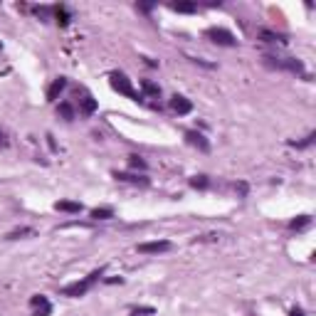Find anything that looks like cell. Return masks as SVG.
<instances>
[{
    "instance_id": "8fae6325",
    "label": "cell",
    "mask_w": 316,
    "mask_h": 316,
    "mask_svg": "<svg viewBox=\"0 0 316 316\" xmlns=\"http://www.w3.org/2000/svg\"><path fill=\"white\" fill-rule=\"evenodd\" d=\"M55 210H60V213H82V205L72 200H60L55 203Z\"/></svg>"
},
{
    "instance_id": "52a82bcc",
    "label": "cell",
    "mask_w": 316,
    "mask_h": 316,
    "mask_svg": "<svg viewBox=\"0 0 316 316\" xmlns=\"http://www.w3.org/2000/svg\"><path fill=\"white\" fill-rule=\"evenodd\" d=\"M171 107H173V111H178L180 116L183 114H190V109H193V104L186 99V96H180V94H175L173 99H171Z\"/></svg>"
},
{
    "instance_id": "44dd1931",
    "label": "cell",
    "mask_w": 316,
    "mask_h": 316,
    "mask_svg": "<svg viewBox=\"0 0 316 316\" xmlns=\"http://www.w3.org/2000/svg\"><path fill=\"white\" fill-rule=\"evenodd\" d=\"M151 314H156V311H153V306H141V309H134V316H151Z\"/></svg>"
},
{
    "instance_id": "cb8c5ba5",
    "label": "cell",
    "mask_w": 316,
    "mask_h": 316,
    "mask_svg": "<svg viewBox=\"0 0 316 316\" xmlns=\"http://www.w3.org/2000/svg\"><path fill=\"white\" fill-rule=\"evenodd\" d=\"M8 146V139H5V131L0 128V148H5Z\"/></svg>"
},
{
    "instance_id": "7c38bea8",
    "label": "cell",
    "mask_w": 316,
    "mask_h": 316,
    "mask_svg": "<svg viewBox=\"0 0 316 316\" xmlns=\"http://www.w3.org/2000/svg\"><path fill=\"white\" fill-rule=\"evenodd\" d=\"M259 40H265V42H286L284 35H279V32H274V30H267V28L259 30Z\"/></svg>"
},
{
    "instance_id": "603a6c76",
    "label": "cell",
    "mask_w": 316,
    "mask_h": 316,
    "mask_svg": "<svg viewBox=\"0 0 316 316\" xmlns=\"http://www.w3.org/2000/svg\"><path fill=\"white\" fill-rule=\"evenodd\" d=\"M314 139H316V134H314V131H311V134H309V136H306L304 141H299V143H294V146H297V148H306V146H309V143H311Z\"/></svg>"
},
{
    "instance_id": "ffe728a7",
    "label": "cell",
    "mask_w": 316,
    "mask_h": 316,
    "mask_svg": "<svg viewBox=\"0 0 316 316\" xmlns=\"http://www.w3.org/2000/svg\"><path fill=\"white\" fill-rule=\"evenodd\" d=\"M309 222H311V218H309V215H301L299 220H292V222H289V227H292V230H304Z\"/></svg>"
},
{
    "instance_id": "30bf717a",
    "label": "cell",
    "mask_w": 316,
    "mask_h": 316,
    "mask_svg": "<svg viewBox=\"0 0 316 316\" xmlns=\"http://www.w3.org/2000/svg\"><path fill=\"white\" fill-rule=\"evenodd\" d=\"M64 87H67V79H64V77H57L55 82L49 84V89H47V99H49V101H55V99L60 96V92L64 89Z\"/></svg>"
},
{
    "instance_id": "9a60e30c",
    "label": "cell",
    "mask_w": 316,
    "mask_h": 316,
    "mask_svg": "<svg viewBox=\"0 0 316 316\" xmlns=\"http://www.w3.org/2000/svg\"><path fill=\"white\" fill-rule=\"evenodd\" d=\"M55 17H57V22L62 25V28H64V25L72 20V15L67 13V8H64V5H57V8H55Z\"/></svg>"
},
{
    "instance_id": "2e32d148",
    "label": "cell",
    "mask_w": 316,
    "mask_h": 316,
    "mask_svg": "<svg viewBox=\"0 0 316 316\" xmlns=\"http://www.w3.org/2000/svg\"><path fill=\"white\" fill-rule=\"evenodd\" d=\"M171 10H175V13H195L198 5L195 3H171Z\"/></svg>"
},
{
    "instance_id": "4fadbf2b",
    "label": "cell",
    "mask_w": 316,
    "mask_h": 316,
    "mask_svg": "<svg viewBox=\"0 0 316 316\" xmlns=\"http://www.w3.org/2000/svg\"><path fill=\"white\" fill-rule=\"evenodd\" d=\"M141 89H143L146 96H161V87L153 84L151 79H143V82H141Z\"/></svg>"
},
{
    "instance_id": "9c48e42d",
    "label": "cell",
    "mask_w": 316,
    "mask_h": 316,
    "mask_svg": "<svg viewBox=\"0 0 316 316\" xmlns=\"http://www.w3.org/2000/svg\"><path fill=\"white\" fill-rule=\"evenodd\" d=\"M114 178L121 180V183H134V186H141V188L148 186V178H143V175H131V173H119V171H116Z\"/></svg>"
},
{
    "instance_id": "484cf974",
    "label": "cell",
    "mask_w": 316,
    "mask_h": 316,
    "mask_svg": "<svg viewBox=\"0 0 316 316\" xmlns=\"http://www.w3.org/2000/svg\"><path fill=\"white\" fill-rule=\"evenodd\" d=\"M289 316H304V311L301 309H292V314H289Z\"/></svg>"
},
{
    "instance_id": "d4e9b609",
    "label": "cell",
    "mask_w": 316,
    "mask_h": 316,
    "mask_svg": "<svg viewBox=\"0 0 316 316\" xmlns=\"http://www.w3.org/2000/svg\"><path fill=\"white\" fill-rule=\"evenodd\" d=\"M151 8H153V5H151V3H143V5H139V10H143V13H148V10H151Z\"/></svg>"
},
{
    "instance_id": "5bb4252c",
    "label": "cell",
    "mask_w": 316,
    "mask_h": 316,
    "mask_svg": "<svg viewBox=\"0 0 316 316\" xmlns=\"http://www.w3.org/2000/svg\"><path fill=\"white\" fill-rule=\"evenodd\" d=\"M92 218L94 220H109V218H114V210L111 207H94L92 210Z\"/></svg>"
},
{
    "instance_id": "7402d4cb",
    "label": "cell",
    "mask_w": 316,
    "mask_h": 316,
    "mask_svg": "<svg viewBox=\"0 0 316 316\" xmlns=\"http://www.w3.org/2000/svg\"><path fill=\"white\" fill-rule=\"evenodd\" d=\"M20 235H32V230H30V227H22V230H15V232H10V235H8V240H15V237H20Z\"/></svg>"
},
{
    "instance_id": "e0dca14e",
    "label": "cell",
    "mask_w": 316,
    "mask_h": 316,
    "mask_svg": "<svg viewBox=\"0 0 316 316\" xmlns=\"http://www.w3.org/2000/svg\"><path fill=\"white\" fill-rule=\"evenodd\" d=\"M128 166H131V168H136V171H146V161H143L141 156H136V153H134V156H128Z\"/></svg>"
},
{
    "instance_id": "6da1fadb",
    "label": "cell",
    "mask_w": 316,
    "mask_h": 316,
    "mask_svg": "<svg viewBox=\"0 0 316 316\" xmlns=\"http://www.w3.org/2000/svg\"><path fill=\"white\" fill-rule=\"evenodd\" d=\"M101 277V269H96V272H92L87 279H82V282H74V284H67L64 289H62V294L64 297H84L87 292H89V286L96 282Z\"/></svg>"
},
{
    "instance_id": "5b68a950",
    "label": "cell",
    "mask_w": 316,
    "mask_h": 316,
    "mask_svg": "<svg viewBox=\"0 0 316 316\" xmlns=\"http://www.w3.org/2000/svg\"><path fill=\"white\" fill-rule=\"evenodd\" d=\"M96 107H99V104H96V99L89 94V92H79V111H82L84 116H92L94 111H96Z\"/></svg>"
},
{
    "instance_id": "3957f363",
    "label": "cell",
    "mask_w": 316,
    "mask_h": 316,
    "mask_svg": "<svg viewBox=\"0 0 316 316\" xmlns=\"http://www.w3.org/2000/svg\"><path fill=\"white\" fill-rule=\"evenodd\" d=\"M205 37H207L210 42H215V45H222V47H235V45H237L235 35H232L230 30H225V28H207V30H205Z\"/></svg>"
},
{
    "instance_id": "ac0fdd59",
    "label": "cell",
    "mask_w": 316,
    "mask_h": 316,
    "mask_svg": "<svg viewBox=\"0 0 316 316\" xmlns=\"http://www.w3.org/2000/svg\"><path fill=\"white\" fill-rule=\"evenodd\" d=\"M57 111H60V114H62L67 121H72V119H74V109H72V104H69V101H62Z\"/></svg>"
},
{
    "instance_id": "8992f818",
    "label": "cell",
    "mask_w": 316,
    "mask_h": 316,
    "mask_svg": "<svg viewBox=\"0 0 316 316\" xmlns=\"http://www.w3.org/2000/svg\"><path fill=\"white\" fill-rule=\"evenodd\" d=\"M30 306L35 309V316H49V314H52V304H49L42 294L32 297V299H30Z\"/></svg>"
},
{
    "instance_id": "7a4b0ae2",
    "label": "cell",
    "mask_w": 316,
    "mask_h": 316,
    "mask_svg": "<svg viewBox=\"0 0 316 316\" xmlns=\"http://www.w3.org/2000/svg\"><path fill=\"white\" fill-rule=\"evenodd\" d=\"M109 82H111V87H114L119 94H124V96H128V99H134V101H139V99H141V96L136 94V89L131 87V79H128L126 74L114 72V74H109Z\"/></svg>"
},
{
    "instance_id": "d6986e66",
    "label": "cell",
    "mask_w": 316,
    "mask_h": 316,
    "mask_svg": "<svg viewBox=\"0 0 316 316\" xmlns=\"http://www.w3.org/2000/svg\"><path fill=\"white\" fill-rule=\"evenodd\" d=\"M190 186H193V188H200V190H205V188L210 186V180H207L205 175H195V178H190Z\"/></svg>"
},
{
    "instance_id": "ba28073f",
    "label": "cell",
    "mask_w": 316,
    "mask_h": 316,
    "mask_svg": "<svg viewBox=\"0 0 316 316\" xmlns=\"http://www.w3.org/2000/svg\"><path fill=\"white\" fill-rule=\"evenodd\" d=\"M186 141H188L190 146H195V148H200V151H207V148H210V143H207V139H205L203 134H198V131H186Z\"/></svg>"
},
{
    "instance_id": "277c9868",
    "label": "cell",
    "mask_w": 316,
    "mask_h": 316,
    "mask_svg": "<svg viewBox=\"0 0 316 316\" xmlns=\"http://www.w3.org/2000/svg\"><path fill=\"white\" fill-rule=\"evenodd\" d=\"M173 245L168 242V240H156V242H141L136 250L141 252V254H161V252H168Z\"/></svg>"
}]
</instances>
